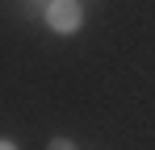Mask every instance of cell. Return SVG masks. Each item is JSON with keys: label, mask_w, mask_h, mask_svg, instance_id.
Masks as SVG:
<instances>
[{"label": "cell", "mask_w": 155, "mask_h": 150, "mask_svg": "<svg viewBox=\"0 0 155 150\" xmlns=\"http://www.w3.org/2000/svg\"><path fill=\"white\" fill-rule=\"evenodd\" d=\"M46 25H51L54 33H76L80 25H84L80 0H51L46 4Z\"/></svg>", "instance_id": "obj_1"}, {"label": "cell", "mask_w": 155, "mask_h": 150, "mask_svg": "<svg viewBox=\"0 0 155 150\" xmlns=\"http://www.w3.org/2000/svg\"><path fill=\"white\" fill-rule=\"evenodd\" d=\"M46 150H76V142H71V138H51Z\"/></svg>", "instance_id": "obj_2"}, {"label": "cell", "mask_w": 155, "mask_h": 150, "mask_svg": "<svg viewBox=\"0 0 155 150\" xmlns=\"http://www.w3.org/2000/svg\"><path fill=\"white\" fill-rule=\"evenodd\" d=\"M0 150H17V142H8V138H0Z\"/></svg>", "instance_id": "obj_3"}]
</instances>
